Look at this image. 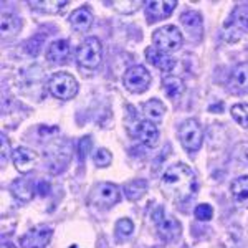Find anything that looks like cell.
<instances>
[{"label":"cell","instance_id":"7","mask_svg":"<svg viewBox=\"0 0 248 248\" xmlns=\"http://www.w3.org/2000/svg\"><path fill=\"white\" fill-rule=\"evenodd\" d=\"M121 199V194H119L118 186L109 182H103L99 186H96L93 192H91L90 202L93 205L99 207V209H109V207L116 205Z\"/></svg>","mask_w":248,"mask_h":248},{"label":"cell","instance_id":"14","mask_svg":"<svg viewBox=\"0 0 248 248\" xmlns=\"http://www.w3.org/2000/svg\"><path fill=\"white\" fill-rule=\"evenodd\" d=\"M146 58L151 65H154L155 68L162 71H170L175 65V60L170 57V55L164 53V51L157 50L155 46H149L146 50Z\"/></svg>","mask_w":248,"mask_h":248},{"label":"cell","instance_id":"9","mask_svg":"<svg viewBox=\"0 0 248 248\" xmlns=\"http://www.w3.org/2000/svg\"><path fill=\"white\" fill-rule=\"evenodd\" d=\"M144 5H146V14L151 18V22H157V20L169 17L177 7V2L175 0H151Z\"/></svg>","mask_w":248,"mask_h":248},{"label":"cell","instance_id":"11","mask_svg":"<svg viewBox=\"0 0 248 248\" xmlns=\"http://www.w3.org/2000/svg\"><path fill=\"white\" fill-rule=\"evenodd\" d=\"M134 136L144 146L154 147L159 141V129L153 121H139L134 127Z\"/></svg>","mask_w":248,"mask_h":248},{"label":"cell","instance_id":"28","mask_svg":"<svg viewBox=\"0 0 248 248\" xmlns=\"http://www.w3.org/2000/svg\"><path fill=\"white\" fill-rule=\"evenodd\" d=\"M93 161L98 167H108L111 164V161H113V155H111V153L108 149L101 147V149H98L93 154Z\"/></svg>","mask_w":248,"mask_h":248},{"label":"cell","instance_id":"23","mask_svg":"<svg viewBox=\"0 0 248 248\" xmlns=\"http://www.w3.org/2000/svg\"><path fill=\"white\" fill-rule=\"evenodd\" d=\"M162 88L170 99L179 98V96L186 91V85H184L182 79L177 77H166L162 79Z\"/></svg>","mask_w":248,"mask_h":248},{"label":"cell","instance_id":"29","mask_svg":"<svg viewBox=\"0 0 248 248\" xmlns=\"http://www.w3.org/2000/svg\"><path fill=\"white\" fill-rule=\"evenodd\" d=\"M194 215L197 220L209 222V220H212V217H214V209H212V205H209V203H201V205L195 207Z\"/></svg>","mask_w":248,"mask_h":248},{"label":"cell","instance_id":"12","mask_svg":"<svg viewBox=\"0 0 248 248\" xmlns=\"http://www.w3.org/2000/svg\"><path fill=\"white\" fill-rule=\"evenodd\" d=\"M12 161H14L15 169L22 172V174H27V172L33 169V164L38 161V155L31 149H27V147H17L12 154Z\"/></svg>","mask_w":248,"mask_h":248},{"label":"cell","instance_id":"18","mask_svg":"<svg viewBox=\"0 0 248 248\" xmlns=\"http://www.w3.org/2000/svg\"><path fill=\"white\" fill-rule=\"evenodd\" d=\"M230 85L240 93H248V63H240L233 68Z\"/></svg>","mask_w":248,"mask_h":248},{"label":"cell","instance_id":"16","mask_svg":"<svg viewBox=\"0 0 248 248\" xmlns=\"http://www.w3.org/2000/svg\"><path fill=\"white\" fill-rule=\"evenodd\" d=\"M10 192L17 201L20 202H30L33 199V182L31 179H17L15 182H12L10 186Z\"/></svg>","mask_w":248,"mask_h":248},{"label":"cell","instance_id":"20","mask_svg":"<svg viewBox=\"0 0 248 248\" xmlns=\"http://www.w3.org/2000/svg\"><path fill=\"white\" fill-rule=\"evenodd\" d=\"M70 55V43L66 40H57L53 42L46 50V58L51 63H62L65 62L66 57Z\"/></svg>","mask_w":248,"mask_h":248},{"label":"cell","instance_id":"32","mask_svg":"<svg viewBox=\"0 0 248 248\" xmlns=\"http://www.w3.org/2000/svg\"><path fill=\"white\" fill-rule=\"evenodd\" d=\"M90 149H91V138H83L81 141H79V149H78V153H79V161H85V157H86V154L90 153Z\"/></svg>","mask_w":248,"mask_h":248},{"label":"cell","instance_id":"24","mask_svg":"<svg viewBox=\"0 0 248 248\" xmlns=\"http://www.w3.org/2000/svg\"><path fill=\"white\" fill-rule=\"evenodd\" d=\"M147 190V182L144 179H136V181H131L129 184L124 186V192H126V197L129 201H138L141 199Z\"/></svg>","mask_w":248,"mask_h":248},{"label":"cell","instance_id":"13","mask_svg":"<svg viewBox=\"0 0 248 248\" xmlns=\"http://www.w3.org/2000/svg\"><path fill=\"white\" fill-rule=\"evenodd\" d=\"M155 223H157V230H159V235L167 240V242H170V240L177 238L179 235H181V223L177 222L174 217H170V215H161L157 220H155Z\"/></svg>","mask_w":248,"mask_h":248},{"label":"cell","instance_id":"33","mask_svg":"<svg viewBox=\"0 0 248 248\" xmlns=\"http://www.w3.org/2000/svg\"><path fill=\"white\" fill-rule=\"evenodd\" d=\"M48 190H50V186H48V184H46L45 181L38 184V192H40L42 195H46V194H48Z\"/></svg>","mask_w":248,"mask_h":248},{"label":"cell","instance_id":"10","mask_svg":"<svg viewBox=\"0 0 248 248\" xmlns=\"http://www.w3.org/2000/svg\"><path fill=\"white\" fill-rule=\"evenodd\" d=\"M181 23L187 33H189V38L192 42H201L203 35V22L201 14H197V12H186L181 17Z\"/></svg>","mask_w":248,"mask_h":248},{"label":"cell","instance_id":"27","mask_svg":"<svg viewBox=\"0 0 248 248\" xmlns=\"http://www.w3.org/2000/svg\"><path fill=\"white\" fill-rule=\"evenodd\" d=\"M232 118H233L240 126L248 127V105L240 103V105L232 106Z\"/></svg>","mask_w":248,"mask_h":248},{"label":"cell","instance_id":"2","mask_svg":"<svg viewBox=\"0 0 248 248\" xmlns=\"http://www.w3.org/2000/svg\"><path fill=\"white\" fill-rule=\"evenodd\" d=\"M77 62L81 65L83 68H88V70H94V68L99 66L103 58V46L101 42L94 37L86 38L85 42L79 43V46L77 48Z\"/></svg>","mask_w":248,"mask_h":248},{"label":"cell","instance_id":"15","mask_svg":"<svg viewBox=\"0 0 248 248\" xmlns=\"http://www.w3.org/2000/svg\"><path fill=\"white\" fill-rule=\"evenodd\" d=\"M70 23L78 33H86V31L91 29V25H93V14H91L90 9H86V7L77 9L71 14Z\"/></svg>","mask_w":248,"mask_h":248},{"label":"cell","instance_id":"6","mask_svg":"<svg viewBox=\"0 0 248 248\" xmlns=\"http://www.w3.org/2000/svg\"><path fill=\"white\" fill-rule=\"evenodd\" d=\"M151 81H153L151 73L142 65H134V66L127 68L123 78L124 86H126V90H129L131 93H144V91L149 88Z\"/></svg>","mask_w":248,"mask_h":248},{"label":"cell","instance_id":"22","mask_svg":"<svg viewBox=\"0 0 248 248\" xmlns=\"http://www.w3.org/2000/svg\"><path fill=\"white\" fill-rule=\"evenodd\" d=\"M29 5L31 7L33 10H38L42 14H50V15H55V14H60L65 7L68 5L66 0H43V2H37V0H30Z\"/></svg>","mask_w":248,"mask_h":248},{"label":"cell","instance_id":"8","mask_svg":"<svg viewBox=\"0 0 248 248\" xmlns=\"http://www.w3.org/2000/svg\"><path fill=\"white\" fill-rule=\"evenodd\" d=\"M53 229L46 225L33 227L31 230L27 232L22 238H20V245L22 248H45L51 240Z\"/></svg>","mask_w":248,"mask_h":248},{"label":"cell","instance_id":"31","mask_svg":"<svg viewBox=\"0 0 248 248\" xmlns=\"http://www.w3.org/2000/svg\"><path fill=\"white\" fill-rule=\"evenodd\" d=\"M0 144H2V153H0V155H2V164H5L9 161L10 155L14 154L10 149V142H9V139L5 138V134L0 136Z\"/></svg>","mask_w":248,"mask_h":248},{"label":"cell","instance_id":"25","mask_svg":"<svg viewBox=\"0 0 248 248\" xmlns=\"http://www.w3.org/2000/svg\"><path fill=\"white\" fill-rule=\"evenodd\" d=\"M142 111L151 121H161L164 113H166V106H164L162 101H159V99H151V101L144 103Z\"/></svg>","mask_w":248,"mask_h":248},{"label":"cell","instance_id":"4","mask_svg":"<svg viewBox=\"0 0 248 248\" xmlns=\"http://www.w3.org/2000/svg\"><path fill=\"white\" fill-rule=\"evenodd\" d=\"M179 139H181L184 149L189 153H195L201 149L203 142L202 126L195 119H187L179 126Z\"/></svg>","mask_w":248,"mask_h":248},{"label":"cell","instance_id":"26","mask_svg":"<svg viewBox=\"0 0 248 248\" xmlns=\"http://www.w3.org/2000/svg\"><path fill=\"white\" fill-rule=\"evenodd\" d=\"M109 5H113V9L116 12H119V14L129 15L134 14L142 5V2L141 0H113V2H109Z\"/></svg>","mask_w":248,"mask_h":248},{"label":"cell","instance_id":"21","mask_svg":"<svg viewBox=\"0 0 248 248\" xmlns=\"http://www.w3.org/2000/svg\"><path fill=\"white\" fill-rule=\"evenodd\" d=\"M232 27L240 33H248V3H240L232 12Z\"/></svg>","mask_w":248,"mask_h":248},{"label":"cell","instance_id":"5","mask_svg":"<svg viewBox=\"0 0 248 248\" xmlns=\"http://www.w3.org/2000/svg\"><path fill=\"white\" fill-rule=\"evenodd\" d=\"M48 91L58 99H71L78 93V83L68 73H55L48 79Z\"/></svg>","mask_w":248,"mask_h":248},{"label":"cell","instance_id":"1","mask_svg":"<svg viewBox=\"0 0 248 248\" xmlns=\"http://www.w3.org/2000/svg\"><path fill=\"white\" fill-rule=\"evenodd\" d=\"M161 189L174 202H186L197 190L195 174L186 164H175L164 172L161 179Z\"/></svg>","mask_w":248,"mask_h":248},{"label":"cell","instance_id":"17","mask_svg":"<svg viewBox=\"0 0 248 248\" xmlns=\"http://www.w3.org/2000/svg\"><path fill=\"white\" fill-rule=\"evenodd\" d=\"M232 197L237 205L248 207V175H242L237 177L230 186Z\"/></svg>","mask_w":248,"mask_h":248},{"label":"cell","instance_id":"30","mask_svg":"<svg viewBox=\"0 0 248 248\" xmlns=\"http://www.w3.org/2000/svg\"><path fill=\"white\" fill-rule=\"evenodd\" d=\"M133 232H134V225L129 218H121L116 223V233H118L119 237L126 238V237H129Z\"/></svg>","mask_w":248,"mask_h":248},{"label":"cell","instance_id":"19","mask_svg":"<svg viewBox=\"0 0 248 248\" xmlns=\"http://www.w3.org/2000/svg\"><path fill=\"white\" fill-rule=\"evenodd\" d=\"M22 29V22L14 14L3 12L2 20H0V31H2V38H12L18 33Z\"/></svg>","mask_w":248,"mask_h":248},{"label":"cell","instance_id":"3","mask_svg":"<svg viewBox=\"0 0 248 248\" xmlns=\"http://www.w3.org/2000/svg\"><path fill=\"white\" fill-rule=\"evenodd\" d=\"M184 37L181 33V30L174 25H166L162 29H157L153 33V43L157 50L164 51H175L182 46Z\"/></svg>","mask_w":248,"mask_h":248}]
</instances>
